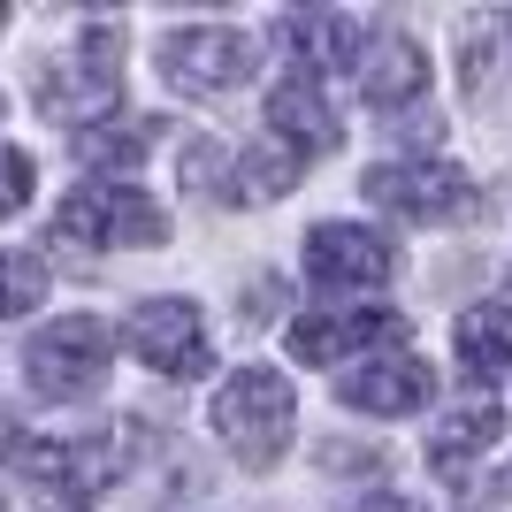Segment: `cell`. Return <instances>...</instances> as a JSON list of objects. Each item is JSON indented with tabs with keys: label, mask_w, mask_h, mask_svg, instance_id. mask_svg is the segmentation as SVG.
Returning a JSON list of instances; mask_svg holds the SVG:
<instances>
[{
	"label": "cell",
	"mask_w": 512,
	"mask_h": 512,
	"mask_svg": "<svg viewBox=\"0 0 512 512\" xmlns=\"http://www.w3.org/2000/svg\"><path fill=\"white\" fill-rule=\"evenodd\" d=\"M0 512H8V497H0Z\"/></svg>",
	"instance_id": "cell-24"
},
{
	"label": "cell",
	"mask_w": 512,
	"mask_h": 512,
	"mask_svg": "<svg viewBox=\"0 0 512 512\" xmlns=\"http://www.w3.org/2000/svg\"><path fill=\"white\" fill-rule=\"evenodd\" d=\"M107 367H115V329H107L100 314L46 321L39 337H31V352H23V375H31V390H39L46 406L92 398V390L107 383Z\"/></svg>",
	"instance_id": "cell-2"
},
{
	"label": "cell",
	"mask_w": 512,
	"mask_h": 512,
	"mask_svg": "<svg viewBox=\"0 0 512 512\" xmlns=\"http://www.w3.org/2000/svg\"><path fill=\"white\" fill-rule=\"evenodd\" d=\"M31 184H39V169H31V153H23V146H0V222L31 207Z\"/></svg>",
	"instance_id": "cell-21"
},
{
	"label": "cell",
	"mask_w": 512,
	"mask_h": 512,
	"mask_svg": "<svg viewBox=\"0 0 512 512\" xmlns=\"http://www.w3.org/2000/svg\"><path fill=\"white\" fill-rule=\"evenodd\" d=\"M497 436H505V406H497V398H474V406H459L444 428H428V474H436L444 490L474 497V467L497 451Z\"/></svg>",
	"instance_id": "cell-10"
},
{
	"label": "cell",
	"mask_w": 512,
	"mask_h": 512,
	"mask_svg": "<svg viewBox=\"0 0 512 512\" xmlns=\"http://www.w3.org/2000/svg\"><path fill=\"white\" fill-rule=\"evenodd\" d=\"M497 505H512V467H505V474H497Z\"/></svg>",
	"instance_id": "cell-23"
},
{
	"label": "cell",
	"mask_w": 512,
	"mask_h": 512,
	"mask_svg": "<svg viewBox=\"0 0 512 512\" xmlns=\"http://www.w3.org/2000/svg\"><path fill=\"white\" fill-rule=\"evenodd\" d=\"M161 69H169L176 92L214 100V92H237L253 77V39L230 31V23H192V31H169V39H161Z\"/></svg>",
	"instance_id": "cell-7"
},
{
	"label": "cell",
	"mask_w": 512,
	"mask_h": 512,
	"mask_svg": "<svg viewBox=\"0 0 512 512\" xmlns=\"http://www.w3.org/2000/svg\"><path fill=\"white\" fill-rule=\"evenodd\" d=\"M360 512H428V505H421V497H398V490H383V497H367Z\"/></svg>",
	"instance_id": "cell-22"
},
{
	"label": "cell",
	"mask_w": 512,
	"mask_h": 512,
	"mask_svg": "<svg viewBox=\"0 0 512 512\" xmlns=\"http://www.w3.org/2000/svg\"><path fill=\"white\" fill-rule=\"evenodd\" d=\"M360 192L375 207L406 214V222H467L482 207V192L459 169H444V161H383V169H367Z\"/></svg>",
	"instance_id": "cell-5"
},
{
	"label": "cell",
	"mask_w": 512,
	"mask_h": 512,
	"mask_svg": "<svg viewBox=\"0 0 512 512\" xmlns=\"http://www.w3.org/2000/svg\"><path fill=\"white\" fill-rule=\"evenodd\" d=\"M268 123H276V138L299 153V161H306V153H337V138H344L314 77H291V85L268 92Z\"/></svg>",
	"instance_id": "cell-16"
},
{
	"label": "cell",
	"mask_w": 512,
	"mask_h": 512,
	"mask_svg": "<svg viewBox=\"0 0 512 512\" xmlns=\"http://www.w3.org/2000/svg\"><path fill=\"white\" fill-rule=\"evenodd\" d=\"M46 299V260L39 253H0V321L31 314Z\"/></svg>",
	"instance_id": "cell-20"
},
{
	"label": "cell",
	"mask_w": 512,
	"mask_h": 512,
	"mask_svg": "<svg viewBox=\"0 0 512 512\" xmlns=\"http://www.w3.org/2000/svg\"><path fill=\"white\" fill-rule=\"evenodd\" d=\"M291 421H299V398H291V383L276 367H260V360H245L230 383L214 390V428H222L230 459L253 474H268L291 451Z\"/></svg>",
	"instance_id": "cell-1"
},
{
	"label": "cell",
	"mask_w": 512,
	"mask_h": 512,
	"mask_svg": "<svg viewBox=\"0 0 512 512\" xmlns=\"http://www.w3.org/2000/svg\"><path fill=\"white\" fill-rule=\"evenodd\" d=\"M383 337H406V321L390 314V306H352V314L291 321V352H299L306 367H337V360H352V352H367V344H383Z\"/></svg>",
	"instance_id": "cell-12"
},
{
	"label": "cell",
	"mask_w": 512,
	"mask_h": 512,
	"mask_svg": "<svg viewBox=\"0 0 512 512\" xmlns=\"http://www.w3.org/2000/svg\"><path fill=\"white\" fill-rule=\"evenodd\" d=\"M184 169L192 176H230L214 199H230V207H268V199H283L291 184H299V153L291 146H253V153H237V161H222L214 146H192L184 153Z\"/></svg>",
	"instance_id": "cell-11"
},
{
	"label": "cell",
	"mask_w": 512,
	"mask_h": 512,
	"mask_svg": "<svg viewBox=\"0 0 512 512\" xmlns=\"http://www.w3.org/2000/svg\"><path fill=\"white\" fill-rule=\"evenodd\" d=\"M390 268L398 260H390V245L367 222H314L306 230V283H321V291H367Z\"/></svg>",
	"instance_id": "cell-9"
},
{
	"label": "cell",
	"mask_w": 512,
	"mask_h": 512,
	"mask_svg": "<svg viewBox=\"0 0 512 512\" xmlns=\"http://www.w3.org/2000/svg\"><path fill=\"white\" fill-rule=\"evenodd\" d=\"M123 344L138 352V367L169 375V383H192V375H207V367H214L207 329H199V306H184V299H146V306H130Z\"/></svg>",
	"instance_id": "cell-6"
},
{
	"label": "cell",
	"mask_w": 512,
	"mask_h": 512,
	"mask_svg": "<svg viewBox=\"0 0 512 512\" xmlns=\"http://www.w3.org/2000/svg\"><path fill=\"white\" fill-rule=\"evenodd\" d=\"M505 46H512V16L497 8V16H467V31H459V85L474 92V100H490L497 85H505Z\"/></svg>",
	"instance_id": "cell-18"
},
{
	"label": "cell",
	"mask_w": 512,
	"mask_h": 512,
	"mask_svg": "<svg viewBox=\"0 0 512 512\" xmlns=\"http://www.w3.org/2000/svg\"><path fill=\"white\" fill-rule=\"evenodd\" d=\"M276 39L299 54V77L314 69V77H337V69H352L367 54V31L352 16H283Z\"/></svg>",
	"instance_id": "cell-15"
},
{
	"label": "cell",
	"mask_w": 512,
	"mask_h": 512,
	"mask_svg": "<svg viewBox=\"0 0 512 512\" xmlns=\"http://www.w3.org/2000/svg\"><path fill=\"white\" fill-rule=\"evenodd\" d=\"M451 337H459V367L474 383H497L512 367V306H467Z\"/></svg>",
	"instance_id": "cell-17"
},
{
	"label": "cell",
	"mask_w": 512,
	"mask_h": 512,
	"mask_svg": "<svg viewBox=\"0 0 512 512\" xmlns=\"http://www.w3.org/2000/svg\"><path fill=\"white\" fill-rule=\"evenodd\" d=\"M8 467L46 482V490L69 497V505H85V497H100L107 482L123 474V444H107V436H46V444H31V436H16V444H8Z\"/></svg>",
	"instance_id": "cell-4"
},
{
	"label": "cell",
	"mask_w": 512,
	"mask_h": 512,
	"mask_svg": "<svg viewBox=\"0 0 512 512\" xmlns=\"http://www.w3.org/2000/svg\"><path fill=\"white\" fill-rule=\"evenodd\" d=\"M161 245L169 237V214L153 207L138 184H85L69 192L54 214V245Z\"/></svg>",
	"instance_id": "cell-3"
},
{
	"label": "cell",
	"mask_w": 512,
	"mask_h": 512,
	"mask_svg": "<svg viewBox=\"0 0 512 512\" xmlns=\"http://www.w3.org/2000/svg\"><path fill=\"white\" fill-rule=\"evenodd\" d=\"M428 390H436V375H428V360H413V352H390V360H367L360 375H344L337 398L352 413H421Z\"/></svg>",
	"instance_id": "cell-13"
},
{
	"label": "cell",
	"mask_w": 512,
	"mask_h": 512,
	"mask_svg": "<svg viewBox=\"0 0 512 512\" xmlns=\"http://www.w3.org/2000/svg\"><path fill=\"white\" fill-rule=\"evenodd\" d=\"M69 62L77 69H46L39 77V107L46 115H77V107H100V100L123 92V23H92Z\"/></svg>",
	"instance_id": "cell-8"
},
{
	"label": "cell",
	"mask_w": 512,
	"mask_h": 512,
	"mask_svg": "<svg viewBox=\"0 0 512 512\" xmlns=\"http://www.w3.org/2000/svg\"><path fill=\"white\" fill-rule=\"evenodd\" d=\"M360 62H367L360 69V92H367V107H383V115H390V107H413L428 92V54L406 39V31H383Z\"/></svg>",
	"instance_id": "cell-14"
},
{
	"label": "cell",
	"mask_w": 512,
	"mask_h": 512,
	"mask_svg": "<svg viewBox=\"0 0 512 512\" xmlns=\"http://www.w3.org/2000/svg\"><path fill=\"white\" fill-rule=\"evenodd\" d=\"M69 146H77V161H85V169H130V161H146L153 123H146V115H130V123H115V115H107V123H85Z\"/></svg>",
	"instance_id": "cell-19"
}]
</instances>
